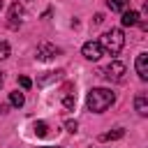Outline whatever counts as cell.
Masks as SVG:
<instances>
[{"instance_id": "6", "label": "cell", "mask_w": 148, "mask_h": 148, "mask_svg": "<svg viewBox=\"0 0 148 148\" xmlns=\"http://www.w3.org/2000/svg\"><path fill=\"white\" fill-rule=\"evenodd\" d=\"M136 74H139L141 81H148V53L136 56Z\"/></svg>"}, {"instance_id": "14", "label": "cell", "mask_w": 148, "mask_h": 148, "mask_svg": "<svg viewBox=\"0 0 148 148\" xmlns=\"http://www.w3.org/2000/svg\"><path fill=\"white\" fill-rule=\"evenodd\" d=\"M32 130H35L37 136H46V134H49V125H46L44 120H37V123L32 125Z\"/></svg>"}, {"instance_id": "18", "label": "cell", "mask_w": 148, "mask_h": 148, "mask_svg": "<svg viewBox=\"0 0 148 148\" xmlns=\"http://www.w3.org/2000/svg\"><path fill=\"white\" fill-rule=\"evenodd\" d=\"M65 127H67V132H72V134H74V132L79 130V123H76V120H67V123H65Z\"/></svg>"}, {"instance_id": "21", "label": "cell", "mask_w": 148, "mask_h": 148, "mask_svg": "<svg viewBox=\"0 0 148 148\" xmlns=\"http://www.w3.org/2000/svg\"><path fill=\"white\" fill-rule=\"evenodd\" d=\"M2 5H5V0H0V9H2Z\"/></svg>"}, {"instance_id": "9", "label": "cell", "mask_w": 148, "mask_h": 148, "mask_svg": "<svg viewBox=\"0 0 148 148\" xmlns=\"http://www.w3.org/2000/svg\"><path fill=\"white\" fill-rule=\"evenodd\" d=\"M120 23H123L125 28H130V25H136V23H139V12H134V9H130V12H123V18H120Z\"/></svg>"}, {"instance_id": "10", "label": "cell", "mask_w": 148, "mask_h": 148, "mask_svg": "<svg viewBox=\"0 0 148 148\" xmlns=\"http://www.w3.org/2000/svg\"><path fill=\"white\" fill-rule=\"evenodd\" d=\"M62 106H65L67 111H74V106H76V97H74V92H69V90L62 92Z\"/></svg>"}, {"instance_id": "4", "label": "cell", "mask_w": 148, "mask_h": 148, "mask_svg": "<svg viewBox=\"0 0 148 148\" xmlns=\"http://www.w3.org/2000/svg\"><path fill=\"white\" fill-rule=\"evenodd\" d=\"M81 53H83V58H88V60H99L104 51H102L99 42H86L83 49H81Z\"/></svg>"}, {"instance_id": "16", "label": "cell", "mask_w": 148, "mask_h": 148, "mask_svg": "<svg viewBox=\"0 0 148 148\" xmlns=\"http://www.w3.org/2000/svg\"><path fill=\"white\" fill-rule=\"evenodd\" d=\"M9 56V44L7 42H0V60H5Z\"/></svg>"}, {"instance_id": "8", "label": "cell", "mask_w": 148, "mask_h": 148, "mask_svg": "<svg viewBox=\"0 0 148 148\" xmlns=\"http://www.w3.org/2000/svg\"><path fill=\"white\" fill-rule=\"evenodd\" d=\"M134 109H136L139 116H148V97H146L143 92H139V95L134 97Z\"/></svg>"}, {"instance_id": "19", "label": "cell", "mask_w": 148, "mask_h": 148, "mask_svg": "<svg viewBox=\"0 0 148 148\" xmlns=\"http://www.w3.org/2000/svg\"><path fill=\"white\" fill-rule=\"evenodd\" d=\"M7 109H9V104H0V113H7Z\"/></svg>"}, {"instance_id": "17", "label": "cell", "mask_w": 148, "mask_h": 148, "mask_svg": "<svg viewBox=\"0 0 148 148\" xmlns=\"http://www.w3.org/2000/svg\"><path fill=\"white\" fill-rule=\"evenodd\" d=\"M18 83H21V88H23V90H28V88L32 86V81H30L28 76H18Z\"/></svg>"}, {"instance_id": "2", "label": "cell", "mask_w": 148, "mask_h": 148, "mask_svg": "<svg viewBox=\"0 0 148 148\" xmlns=\"http://www.w3.org/2000/svg\"><path fill=\"white\" fill-rule=\"evenodd\" d=\"M99 46H102V51H106V53H111V56H118V53L123 51V46H125L123 30H118V28L106 30V32L102 35V39H99Z\"/></svg>"}, {"instance_id": "3", "label": "cell", "mask_w": 148, "mask_h": 148, "mask_svg": "<svg viewBox=\"0 0 148 148\" xmlns=\"http://www.w3.org/2000/svg\"><path fill=\"white\" fill-rule=\"evenodd\" d=\"M123 74H125V65H123V62H118V60L109 62V65L102 69V76H104V79H109V81H123Z\"/></svg>"}, {"instance_id": "1", "label": "cell", "mask_w": 148, "mask_h": 148, "mask_svg": "<svg viewBox=\"0 0 148 148\" xmlns=\"http://www.w3.org/2000/svg\"><path fill=\"white\" fill-rule=\"evenodd\" d=\"M116 102V95L109 90V88H90L88 90V97H86V104L92 113H102L106 111L111 104Z\"/></svg>"}, {"instance_id": "7", "label": "cell", "mask_w": 148, "mask_h": 148, "mask_svg": "<svg viewBox=\"0 0 148 148\" xmlns=\"http://www.w3.org/2000/svg\"><path fill=\"white\" fill-rule=\"evenodd\" d=\"M21 18H23V7H21L18 2H14V5L9 7V28L21 25Z\"/></svg>"}, {"instance_id": "5", "label": "cell", "mask_w": 148, "mask_h": 148, "mask_svg": "<svg viewBox=\"0 0 148 148\" xmlns=\"http://www.w3.org/2000/svg\"><path fill=\"white\" fill-rule=\"evenodd\" d=\"M58 53H60V49L53 46V44H49V42H44V44L37 46V60H51V58H56Z\"/></svg>"}, {"instance_id": "20", "label": "cell", "mask_w": 148, "mask_h": 148, "mask_svg": "<svg viewBox=\"0 0 148 148\" xmlns=\"http://www.w3.org/2000/svg\"><path fill=\"white\" fill-rule=\"evenodd\" d=\"M0 86H2V72H0Z\"/></svg>"}, {"instance_id": "12", "label": "cell", "mask_w": 148, "mask_h": 148, "mask_svg": "<svg viewBox=\"0 0 148 148\" xmlns=\"http://www.w3.org/2000/svg\"><path fill=\"white\" fill-rule=\"evenodd\" d=\"M9 104H12V106H16V109H21V106L25 104V97H23V92H18V90L9 92Z\"/></svg>"}, {"instance_id": "13", "label": "cell", "mask_w": 148, "mask_h": 148, "mask_svg": "<svg viewBox=\"0 0 148 148\" xmlns=\"http://www.w3.org/2000/svg\"><path fill=\"white\" fill-rule=\"evenodd\" d=\"M123 134H125V130H123V127H116L113 132H106V134H102V136H99V141H113V139H120Z\"/></svg>"}, {"instance_id": "11", "label": "cell", "mask_w": 148, "mask_h": 148, "mask_svg": "<svg viewBox=\"0 0 148 148\" xmlns=\"http://www.w3.org/2000/svg\"><path fill=\"white\" fill-rule=\"evenodd\" d=\"M106 5H109L111 12H127L130 0H106Z\"/></svg>"}, {"instance_id": "15", "label": "cell", "mask_w": 148, "mask_h": 148, "mask_svg": "<svg viewBox=\"0 0 148 148\" xmlns=\"http://www.w3.org/2000/svg\"><path fill=\"white\" fill-rule=\"evenodd\" d=\"M60 76H62V72H49L46 76H42V79H39V83H49V81H53V79L58 81Z\"/></svg>"}]
</instances>
